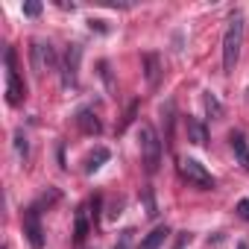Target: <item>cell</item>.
Returning a JSON list of instances; mask_svg holds the SVG:
<instances>
[{
  "instance_id": "obj_1",
  "label": "cell",
  "mask_w": 249,
  "mask_h": 249,
  "mask_svg": "<svg viewBox=\"0 0 249 249\" xmlns=\"http://www.w3.org/2000/svg\"><path fill=\"white\" fill-rule=\"evenodd\" d=\"M243 47V12H234L229 18L226 36H223V73H231Z\"/></svg>"
},
{
  "instance_id": "obj_2",
  "label": "cell",
  "mask_w": 249,
  "mask_h": 249,
  "mask_svg": "<svg viewBox=\"0 0 249 249\" xmlns=\"http://www.w3.org/2000/svg\"><path fill=\"white\" fill-rule=\"evenodd\" d=\"M138 141H141V161H144V170L153 176L161 164V141L156 135V129L150 123H141V132H138Z\"/></svg>"
},
{
  "instance_id": "obj_3",
  "label": "cell",
  "mask_w": 249,
  "mask_h": 249,
  "mask_svg": "<svg viewBox=\"0 0 249 249\" xmlns=\"http://www.w3.org/2000/svg\"><path fill=\"white\" fill-rule=\"evenodd\" d=\"M30 65H33L36 76H44V73L62 68V65H59V56H56V47H53L50 41H41V38H36V41L30 44Z\"/></svg>"
},
{
  "instance_id": "obj_4",
  "label": "cell",
  "mask_w": 249,
  "mask_h": 249,
  "mask_svg": "<svg viewBox=\"0 0 249 249\" xmlns=\"http://www.w3.org/2000/svg\"><path fill=\"white\" fill-rule=\"evenodd\" d=\"M27 97V85L21 82L18 71H15V50L6 47V100L9 106H21Z\"/></svg>"
},
{
  "instance_id": "obj_5",
  "label": "cell",
  "mask_w": 249,
  "mask_h": 249,
  "mask_svg": "<svg viewBox=\"0 0 249 249\" xmlns=\"http://www.w3.org/2000/svg\"><path fill=\"white\" fill-rule=\"evenodd\" d=\"M179 173L188 179V185H194V188H199V191H211L217 182H214V176L199 164V161H194V159H185L182 164H179Z\"/></svg>"
},
{
  "instance_id": "obj_6",
  "label": "cell",
  "mask_w": 249,
  "mask_h": 249,
  "mask_svg": "<svg viewBox=\"0 0 249 249\" xmlns=\"http://www.w3.org/2000/svg\"><path fill=\"white\" fill-rule=\"evenodd\" d=\"M79 59H82V47L79 44H71L68 47V53H65V59H62V85L65 88H76L79 85V79H76V71H79Z\"/></svg>"
},
{
  "instance_id": "obj_7",
  "label": "cell",
  "mask_w": 249,
  "mask_h": 249,
  "mask_svg": "<svg viewBox=\"0 0 249 249\" xmlns=\"http://www.w3.org/2000/svg\"><path fill=\"white\" fill-rule=\"evenodd\" d=\"M41 211L36 208V205H30L27 211H24V234H27V240H30V246L33 249H41L44 246V229H41V217H38Z\"/></svg>"
},
{
  "instance_id": "obj_8",
  "label": "cell",
  "mask_w": 249,
  "mask_h": 249,
  "mask_svg": "<svg viewBox=\"0 0 249 249\" xmlns=\"http://www.w3.org/2000/svg\"><path fill=\"white\" fill-rule=\"evenodd\" d=\"M76 126H79V132H85V135H100L103 123H100V117H97L91 108H79V111H76Z\"/></svg>"
},
{
  "instance_id": "obj_9",
  "label": "cell",
  "mask_w": 249,
  "mask_h": 249,
  "mask_svg": "<svg viewBox=\"0 0 249 249\" xmlns=\"http://www.w3.org/2000/svg\"><path fill=\"white\" fill-rule=\"evenodd\" d=\"M185 132H188V141H191V144L205 147V141H208V129H205V123H199L196 117H185Z\"/></svg>"
},
{
  "instance_id": "obj_10",
  "label": "cell",
  "mask_w": 249,
  "mask_h": 249,
  "mask_svg": "<svg viewBox=\"0 0 249 249\" xmlns=\"http://www.w3.org/2000/svg\"><path fill=\"white\" fill-rule=\"evenodd\" d=\"M229 141H231V150H234L237 164H240L243 170H249V144H246V135H243V132H231Z\"/></svg>"
},
{
  "instance_id": "obj_11",
  "label": "cell",
  "mask_w": 249,
  "mask_h": 249,
  "mask_svg": "<svg viewBox=\"0 0 249 249\" xmlns=\"http://www.w3.org/2000/svg\"><path fill=\"white\" fill-rule=\"evenodd\" d=\"M144 73H147L150 88H159V79H161V65H159V56H156V53H147V56H144Z\"/></svg>"
},
{
  "instance_id": "obj_12",
  "label": "cell",
  "mask_w": 249,
  "mask_h": 249,
  "mask_svg": "<svg viewBox=\"0 0 249 249\" xmlns=\"http://www.w3.org/2000/svg\"><path fill=\"white\" fill-rule=\"evenodd\" d=\"M167 234H170V229H167V226H156V229L141 240V249H159V246L167 240Z\"/></svg>"
},
{
  "instance_id": "obj_13",
  "label": "cell",
  "mask_w": 249,
  "mask_h": 249,
  "mask_svg": "<svg viewBox=\"0 0 249 249\" xmlns=\"http://www.w3.org/2000/svg\"><path fill=\"white\" fill-rule=\"evenodd\" d=\"M88 229H91V223H88V205H82V208L76 211V226H73V237H76V243H82V240L88 237Z\"/></svg>"
},
{
  "instance_id": "obj_14",
  "label": "cell",
  "mask_w": 249,
  "mask_h": 249,
  "mask_svg": "<svg viewBox=\"0 0 249 249\" xmlns=\"http://www.w3.org/2000/svg\"><path fill=\"white\" fill-rule=\"evenodd\" d=\"M103 161H108V150H106V147H97V150L88 156V161H85V173H97V170L103 167Z\"/></svg>"
},
{
  "instance_id": "obj_15",
  "label": "cell",
  "mask_w": 249,
  "mask_h": 249,
  "mask_svg": "<svg viewBox=\"0 0 249 249\" xmlns=\"http://www.w3.org/2000/svg\"><path fill=\"white\" fill-rule=\"evenodd\" d=\"M202 103H205V111H208V114H211L214 120H220V117H223V106H220V100H217V97H214L211 91H208V94L202 97Z\"/></svg>"
},
{
  "instance_id": "obj_16",
  "label": "cell",
  "mask_w": 249,
  "mask_h": 249,
  "mask_svg": "<svg viewBox=\"0 0 249 249\" xmlns=\"http://www.w3.org/2000/svg\"><path fill=\"white\" fill-rule=\"evenodd\" d=\"M15 150H18V156H24V159L30 156V144H27V135H24L21 129L15 132Z\"/></svg>"
},
{
  "instance_id": "obj_17",
  "label": "cell",
  "mask_w": 249,
  "mask_h": 249,
  "mask_svg": "<svg viewBox=\"0 0 249 249\" xmlns=\"http://www.w3.org/2000/svg\"><path fill=\"white\" fill-rule=\"evenodd\" d=\"M144 202H147V217H156L159 208H156V199H153V191H150V188L144 191Z\"/></svg>"
},
{
  "instance_id": "obj_18",
  "label": "cell",
  "mask_w": 249,
  "mask_h": 249,
  "mask_svg": "<svg viewBox=\"0 0 249 249\" xmlns=\"http://www.w3.org/2000/svg\"><path fill=\"white\" fill-rule=\"evenodd\" d=\"M129 246H132V231H123V234H120V240H117L111 249H129Z\"/></svg>"
},
{
  "instance_id": "obj_19",
  "label": "cell",
  "mask_w": 249,
  "mask_h": 249,
  "mask_svg": "<svg viewBox=\"0 0 249 249\" xmlns=\"http://www.w3.org/2000/svg\"><path fill=\"white\" fill-rule=\"evenodd\" d=\"M234 211H237V217H240V220H249V199H240Z\"/></svg>"
},
{
  "instance_id": "obj_20",
  "label": "cell",
  "mask_w": 249,
  "mask_h": 249,
  "mask_svg": "<svg viewBox=\"0 0 249 249\" xmlns=\"http://www.w3.org/2000/svg\"><path fill=\"white\" fill-rule=\"evenodd\" d=\"M24 15H30V18L41 15V3H24Z\"/></svg>"
},
{
  "instance_id": "obj_21",
  "label": "cell",
  "mask_w": 249,
  "mask_h": 249,
  "mask_svg": "<svg viewBox=\"0 0 249 249\" xmlns=\"http://www.w3.org/2000/svg\"><path fill=\"white\" fill-rule=\"evenodd\" d=\"M188 243H191V234H188V231H182V234L176 237V243H173V249H185Z\"/></svg>"
},
{
  "instance_id": "obj_22",
  "label": "cell",
  "mask_w": 249,
  "mask_h": 249,
  "mask_svg": "<svg viewBox=\"0 0 249 249\" xmlns=\"http://www.w3.org/2000/svg\"><path fill=\"white\" fill-rule=\"evenodd\" d=\"M237 249H249V246H246V243H243V240H240V243H237Z\"/></svg>"
}]
</instances>
